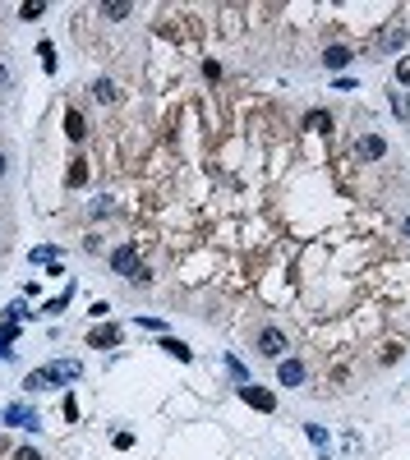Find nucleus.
<instances>
[{
    "label": "nucleus",
    "mask_w": 410,
    "mask_h": 460,
    "mask_svg": "<svg viewBox=\"0 0 410 460\" xmlns=\"http://www.w3.org/2000/svg\"><path fill=\"white\" fill-rule=\"evenodd\" d=\"M351 60H355V55L346 51V46H327V51H323V65H327V69H346Z\"/></svg>",
    "instance_id": "obj_9"
},
{
    "label": "nucleus",
    "mask_w": 410,
    "mask_h": 460,
    "mask_svg": "<svg viewBox=\"0 0 410 460\" xmlns=\"http://www.w3.org/2000/svg\"><path fill=\"white\" fill-rule=\"evenodd\" d=\"M388 101H392V115H397L401 124H410V97L406 92H388Z\"/></svg>",
    "instance_id": "obj_12"
},
{
    "label": "nucleus",
    "mask_w": 410,
    "mask_h": 460,
    "mask_svg": "<svg viewBox=\"0 0 410 460\" xmlns=\"http://www.w3.org/2000/svg\"><path fill=\"white\" fill-rule=\"evenodd\" d=\"M92 97H97V101H115V97H120V88H115L111 78H97V83H92Z\"/></svg>",
    "instance_id": "obj_14"
},
{
    "label": "nucleus",
    "mask_w": 410,
    "mask_h": 460,
    "mask_svg": "<svg viewBox=\"0 0 410 460\" xmlns=\"http://www.w3.org/2000/svg\"><path fill=\"white\" fill-rule=\"evenodd\" d=\"M14 460H42V451H33V447H19V451H14Z\"/></svg>",
    "instance_id": "obj_23"
},
{
    "label": "nucleus",
    "mask_w": 410,
    "mask_h": 460,
    "mask_svg": "<svg viewBox=\"0 0 410 460\" xmlns=\"http://www.w3.org/2000/svg\"><path fill=\"white\" fill-rule=\"evenodd\" d=\"M5 419L19 424V428H37V415H33V410H23V405H10V410H5Z\"/></svg>",
    "instance_id": "obj_13"
},
{
    "label": "nucleus",
    "mask_w": 410,
    "mask_h": 460,
    "mask_svg": "<svg viewBox=\"0 0 410 460\" xmlns=\"http://www.w3.org/2000/svg\"><path fill=\"white\" fill-rule=\"evenodd\" d=\"M254 350L263 354V359H286L290 340H286V331H281V327H272V322H267V327L254 331Z\"/></svg>",
    "instance_id": "obj_2"
},
{
    "label": "nucleus",
    "mask_w": 410,
    "mask_h": 460,
    "mask_svg": "<svg viewBox=\"0 0 410 460\" xmlns=\"http://www.w3.org/2000/svg\"><path fill=\"white\" fill-rule=\"evenodd\" d=\"M304 378H309V368H304V359H295V354H286V359H277V382H281V387H304Z\"/></svg>",
    "instance_id": "obj_6"
},
{
    "label": "nucleus",
    "mask_w": 410,
    "mask_h": 460,
    "mask_svg": "<svg viewBox=\"0 0 410 460\" xmlns=\"http://www.w3.org/2000/svg\"><path fill=\"white\" fill-rule=\"evenodd\" d=\"M88 345H92V350H111V345H120V327H92Z\"/></svg>",
    "instance_id": "obj_8"
},
{
    "label": "nucleus",
    "mask_w": 410,
    "mask_h": 460,
    "mask_svg": "<svg viewBox=\"0 0 410 460\" xmlns=\"http://www.w3.org/2000/svg\"><path fill=\"white\" fill-rule=\"evenodd\" d=\"M101 14H106V19H129V5H125V0H111V5H101Z\"/></svg>",
    "instance_id": "obj_18"
},
{
    "label": "nucleus",
    "mask_w": 410,
    "mask_h": 460,
    "mask_svg": "<svg viewBox=\"0 0 410 460\" xmlns=\"http://www.w3.org/2000/svg\"><path fill=\"white\" fill-rule=\"evenodd\" d=\"M162 350H171V354H176V359H180V364H189V359H194V350H189L185 340H171V336H167V340H162Z\"/></svg>",
    "instance_id": "obj_17"
},
{
    "label": "nucleus",
    "mask_w": 410,
    "mask_h": 460,
    "mask_svg": "<svg viewBox=\"0 0 410 460\" xmlns=\"http://www.w3.org/2000/svg\"><path fill=\"white\" fill-rule=\"evenodd\" d=\"M397 78H401V83H410V55H401V60H397Z\"/></svg>",
    "instance_id": "obj_21"
},
{
    "label": "nucleus",
    "mask_w": 410,
    "mask_h": 460,
    "mask_svg": "<svg viewBox=\"0 0 410 460\" xmlns=\"http://www.w3.org/2000/svg\"><path fill=\"white\" fill-rule=\"evenodd\" d=\"M111 272H115V276H125V281H134V276L143 272V263H139L134 244H120V249H111Z\"/></svg>",
    "instance_id": "obj_3"
},
{
    "label": "nucleus",
    "mask_w": 410,
    "mask_h": 460,
    "mask_svg": "<svg viewBox=\"0 0 410 460\" xmlns=\"http://www.w3.org/2000/svg\"><path fill=\"white\" fill-rule=\"evenodd\" d=\"M401 46H406V28H383V33H378V42H374V51L378 55H392V51H401Z\"/></svg>",
    "instance_id": "obj_7"
},
{
    "label": "nucleus",
    "mask_w": 410,
    "mask_h": 460,
    "mask_svg": "<svg viewBox=\"0 0 410 460\" xmlns=\"http://www.w3.org/2000/svg\"><path fill=\"white\" fill-rule=\"evenodd\" d=\"M388 157V138L383 134H360L355 138V161H383Z\"/></svg>",
    "instance_id": "obj_4"
},
{
    "label": "nucleus",
    "mask_w": 410,
    "mask_h": 460,
    "mask_svg": "<svg viewBox=\"0 0 410 460\" xmlns=\"http://www.w3.org/2000/svg\"><path fill=\"white\" fill-rule=\"evenodd\" d=\"M401 235H406V240H410V212H406V217H401Z\"/></svg>",
    "instance_id": "obj_25"
},
{
    "label": "nucleus",
    "mask_w": 410,
    "mask_h": 460,
    "mask_svg": "<svg viewBox=\"0 0 410 460\" xmlns=\"http://www.w3.org/2000/svg\"><path fill=\"white\" fill-rule=\"evenodd\" d=\"M19 336V322H0V359H10V340Z\"/></svg>",
    "instance_id": "obj_16"
},
{
    "label": "nucleus",
    "mask_w": 410,
    "mask_h": 460,
    "mask_svg": "<svg viewBox=\"0 0 410 460\" xmlns=\"http://www.w3.org/2000/svg\"><path fill=\"white\" fill-rule=\"evenodd\" d=\"M69 378H78V364H46V368L28 373V378H23V387H28V391H46V387L69 382Z\"/></svg>",
    "instance_id": "obj_1"
},
{
    "label": "nucleus",
    "mask_w": 410,
    "mask_h": 460,
    "mask_svg": "<svg viewBox=\"0 0 410 460\" xmlns=\"http://www.w3.org/2000/svg\"><path fill=\"white\" fill-rule=\"evenodd\" d=\"M65 185H69V189H83V185H88V161H74V166H69Z\"/></svg>",
    "instance_id": "obj_15"
},
{
    "label": "nucleus",
    "mask_w": 410,
    "mask_h": 460,
    "mask_svg": "<svg viewBox=\"0 0 410 460\" xmlns=\"http://www.w3.org/2000/svg\"><path fill=\"white\" fill-rule=\"evenodd\" d=\"M83 134H88V124H83V115H78V110H65V138H83Z\"/></svg>",
    "instance_id": "obj_11"
},
{
    "label": "nucleus",
    "mask_w": 410,
    "mask_h": 460,
    "mask_svg": "<svg viewBox=\"0 0 410 460\" xmlns=\"http://www.w3.org/2000/svg\"><path fill=\"white\" fill-rule=\"evenodd\" d=\"M0 92H10V69L0 65Z\"/></svg>",
    "instance_id": "obj_24"
},
{
    "label": "nucleus",
    "mask_w": 410,
    "mask_h": 460,
    "mask_svg": "<svg viewBox=\"0 0 410 460\" xmlns=\"http://www.w3.org/2000/svg\"><path fill=\"white\" fill-rule=\"evenodd\" d=\"M37 55H42V69L51 74V69H56V46H51V42H42V46H37Z\"/></svg>",
    "instance_id": "obj_19"
},
{
    "label": "nucleus",
    "mask_w": 410,
    "mask_h": 460,
    "mask_svg": "<svg viewBox=\"0 0 410 460\" xmlns=\"http://www.w3.org/2000/svg\"><path fill=\"white\" fill-rule=\"evenodd\" d=\"M226 368H231V373H235V382H240V387H244V382H249V373H244V364H240V359H235V354H226Z\"/></svg>",
    "instance_id": "obj_20"
},
{
    "label": "nucleus",
    "mask_w": 410,
    "mask_h": 460,
    "mask_svg": "<svg viewBox=\"0 0 410 460\" xmlns=\"http://www.w3.org/2000/svg\"><path fill=\"white\" fill-rule=\"evenodd\" d=\"M304 129L327 134V129H332V110H309V115H304Z\"/></svg>",
    "instance_id": "obj_10"
},
{
    "label": "nucleus",
    "mask_w": 410,
    "mask_h": 460,
    "mask_svg": "<svg viewBox=\"0 0 410 460\" xmlns=\"http://www.w3.org/2000/svg\"><path fill=\"white\" fill-rule=\"evenodd\" d=\"M240 401H244V405H254L258 415H272V410H277V391L254 387V382H244V387H240Z\"/></svg>",
    "instance_id": "obj_5"
},
{
    "label": "nucleus",
    "mask_w": 410,
    "mask_h": 460,
    "mask_svg": "<svg viewBox=\"0 0 410 460\" xmlns=\"http://www.w3.org/2000/svg\"><path fill=\"white\" fill-rule=\"evenodd\" d=\"M5 180H10V152L0 148V185H5Z\"/></svg>",
    "instance_id": "obj_22"
}]
</instances>
